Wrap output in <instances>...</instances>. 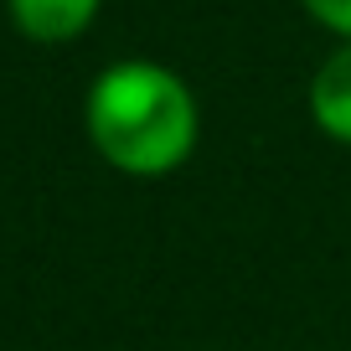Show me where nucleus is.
Returning a JSON list of instances; mask_svg holds the SVG:
<instances>
[{
	"label": "nucleus",
	"mask_w": 351,
	"mask_h": 351,
	"mask_svg": "<svg viewBox=\"0 0 351 351\" xmlns=\"http://www.w3.org/2000/svg\"><path fill=\"white\" fill-rule=\"evenodd\" d=\"M104 0H11V21L21 36H32V42H73V36H83L88 26H93V16H99Z\"/></svg>",
	"instance_id": "3"
},
{
	"label": "nucleus",
	"mask_w": 351,
	"mask_h": 351,
	"mask_svg": "<svg viewBox=\"0 0 351 351\" xmlns=\"http://www.w3.org/2000/svg\"><path fill=\"white\" fill-rule=\"evenodd\" d=\"M300 5H305L326 32H336V36L351 42V0H300Z\"/></svg>",
	"instance_id": "4"
},
{
	"label": "nucleus",
	"mask_w": 351,
	"mask_h": 351,
	"mask_svg": "<svg viewBox=\"0 0 351 351\" xmlns=\"http://www.w3.org/2000/svg\"><path fill=\"white\" fill-rule=\"evenodd\" d=\"M310 119L330 140L351 145V42H341L310 77Z\"/></svg>",
	"instance_id": "2"
},
{
	"label": "nucleus",
	"mask_w": 351,
	"mask_h": 351,
	"mask_svg": "<svg viewBox=\"0 0 351 351\" xmlns=\"http://www.w3.org/2000/svg\"><path fill=\"white\" fill-rule=\"evenodd\" d=\"M88 140L124 176H165L197 150L202 114L191 88L160 62L124 57L88 88Z\"/></svg>",
	"instance_id": "1"
}]
</instances>
